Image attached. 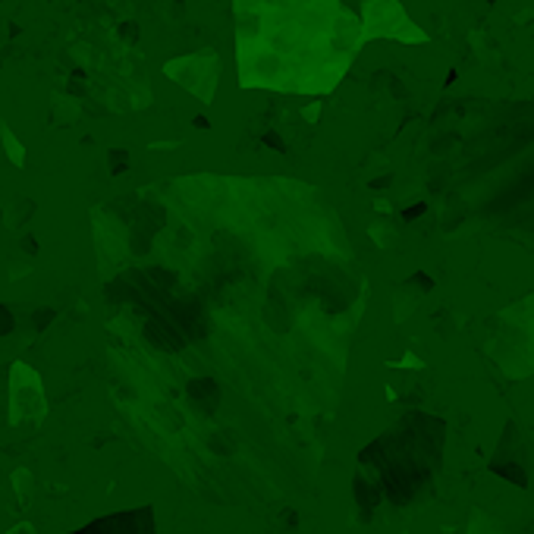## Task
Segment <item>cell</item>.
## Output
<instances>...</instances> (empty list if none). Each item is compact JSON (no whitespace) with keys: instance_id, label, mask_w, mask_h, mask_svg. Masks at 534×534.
<instances>
[{"instance_id":"6da1fadb","label":"cell","mask_w":534,"mask_h":534,"mask_svg":"<svg viewBox=\"0 0 534 534\" xmlns=\"http://www.w3.org/2000/svg\"><path fill=\"white\" fill-rule=\"evenodd\" d=\"M242 85L277 91L333 89L358 26L340 0H233Z\"/></svg>"},{"instance_id":"7a4b0ae2","label":"cell","mask_w":534,"mask_h":534,"mask_svg":"<svg viewBox=\"0 0 534 534\" xmlns=\"http://www.w3.org/2000/svg\"><path fill=\"white\" fill-rule=\"evenodd\" d=\"M490 472L500 475V478L509 481V484H515V487H522V490H528L525 446H522V434H519V427H515L513 421L506 425V431H503V437H500V446H497V452H493Z\"/></svg>"},{"instance_id":"3957f363","label":"cell","mask_w":534,"mask_h":534,"mask_svg":"<svg viewBox=\"0 0 534 534\" xmlns=\"http://www.w3.org/2000/svg\"><path fill=\"white\" fill-rule=\"evenodd\" d=\"M468 534H503L500 522L493 519V515H487L481 506H472L468 509V525H466Z\"/></svg>"}]
</instances>
